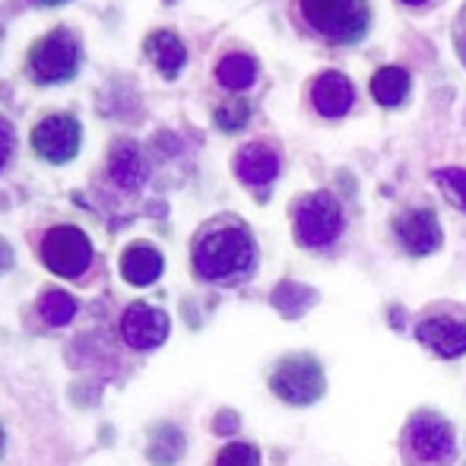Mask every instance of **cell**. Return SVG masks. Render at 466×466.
I'll use <instances>...</instances> for the list:
<instances>
[{
	"label": "cell",
	"mask_w": 466,
	"mask_h": 466,
	"mask_svg": "<svg viewBox=\"0 0 466 466\" xmlns=\"http://www.w3.org/2000/svg\"><path fill=\"white\" fill-rule=\"evenodd\" d=\"M435 185L444 190V197H448L454 207H461L466 213V172L463 168H438Z\"/></svg>",
	"instance_id": "obj_20"
},
{
	"label": "cell",
	"mask_w": 466,
	"mask_h": 466,
	"mask_svg": "<svg viewBox=\"0 0 466 466\" xmlns=\"http://www.w3.org/2000/svg\"><path fill=\"white\" fill-rule=\"evenodd\" d=\"M301 19L330 42H356L369 29L365 0H299Z\"/></svg>",
	"instance_id": "obj_2"
},
{
	"label": "cell",
	"mask_w": 466,
	"mask_h": 466,
	"mask_svg": "<svg viewBox=\"0 0 466 466\" xmlns=\"http://www.w3.org/2000/svg\"><path fill=\"white\" fill-rule=\"evenodd\" d=\"M258 248L241 222H209L194 238V270L207 282H235L254 270Z\"/></svg>",
	"instance_id": "obj_1"
},
{
	"label": "cell",
	"mask_w": 466,
	"mask_h": 466,
	"mask_svg": "<svg viewBox=\"0 0 466 466\" xmlns=\"http://www.w3.org/2000/svg\"><path fill=\"white\" fill-rule=\"evenodd\" d=\"M42 260L55 277L76 279L93 267V241L76 226H55L42 238Z\"/></svg>",
	"instance_id": "obj_3"
},
{
	"label": "cell",
	"mask_w": 466,
	"mask_h": 466,
	"mask_svg": "<svg viewBox=\"0 0 466 466\" xmlns=\"http://www.w3.org/2000/svg\"><path fill=\"white\" fill-rule=\"evenodd\" d=\"M406 438H410L412 454H416L422 463H448L457 451L454 429L435 416L416 419V422L410 425V435Z\"/></svg>",
	"instance_id": "obj_9"
},
{
	"label": "cell",
	"mask_w": 466,
	"mask_h": 466,
	"mask_svg": "<svg viewBox=\"0 0 466 466\" xmlns=\"http://www.w3.org/2000/svg\"><path fill=\"white\" fill-rule=\"evenodd\" d=\"M343 232V209L337 197L311 194L295 207V238L305 248H327Z\"/></svg>",
	"instance_id": "obj_4"
},
{
	"label": "cell",
	"mask_w": 466,
	"mask_h": 466,
	"mask_svg": "<svg viewBox=\"0 0 466 466\" xmlns=\"http://www.w3.org/2000/svg\"><path fill=\"white\" fill-rule=\"evenodd\" d=\"M38 314H42L45 324L51 327H64L74 320L76 314V301L74 295H67L64 289H48V292L38 299Z\"/></svg>",
	"instance_id": "obj_19"
},
{
	"label": "cell",
	"mask_w": 466,
	"mask_h": 466,
	"mask_svg": "<svg viewBox=\"0 0 466 466\" xmlns=\"http://www.w3.org/2000/svg\"><path fill=\"white\" fill-rule=\"evenodd\" d=\"M216 121H219V127H226V130L241 127V124L248 121V105L245 102H228V105H222V108L216 111Z\"/></svg>",
	"instance_id": "obj_22"
},
{
	"label": "cell",
	"mask_w": 466,
	"mask_h": 466,
	"mask_svg": "<svg viewBox=\"0 0 466 466\" xmlns=\"http://www.w3.org/2000/svg\"><path fill=\"white\" fill-rule=\"evenodd\" d=\"M80 121L70 115H51L38 121L35 130H32V149L51 166H64V162L74 159L80 153Z\"/></svg>",
	"instance_id": "obj_7"
},
{
	"label": "cell",
	"mask_w": 466,
	"mask_h": 466,
	"mask_svg": "<svg viewBox=\"0 0 466 466\" xmlns=\"http://www.w3.org/2000/svg\"><path fill=\"white\" fill-rule=\"evenodd\" d=\"M108 172H111V181H115V185L134 190L147 181V162H143V153L134 147V143H117V147L111 149Z\"/></svg>",
	"instance_id": "obj_15"
},
{
	"label": "cell",
	"mask_w": 466,
	"mask_h": 466,
	"mask_svg": "<svg viewBox=\"0 0 466 466\" xmlns=\"http://www.w3.org/2000/svg\"><path fill=\"white\" fill-rule=\"evenodd\" d=\"M216 466H260V451L248 441H232L219 451Z\"/></svg>",
	"instance_id": "obj_21"
},
{
	"label": "cell",
	"mask_w": 466,
	"mask_h": 466,
	"mask_svg": "<svg viewBox=\"0 0 466 466\" xmlns=\"http://www.w3.org/2000/svg\"><path fill=\"white\" fill-rule=\"evenodd\" d=\"M13 153V127L0 117V168L6 166V159H10Z\"/></svg>",
	"instance_id": "obj_23"
},
{
	"label": "cell",
	"mask_w": 466,
	"mask_h": 466,
	"mask_svg": "<svg viewBox=\"0 0 466 466\" xmlns=\"http://www.w3.org/2000/svg\"><path fill=\"white\" fill-rule=\"evenodd\" d=\"M393 232L410 254H431L441 248V226L431 209H406L393 222Z\"/></svg>",
	"instance_id": "obj_10"
},
{
	"label": "cell",
	"mask_w": 466,
	"mask_h": 466,
	"mask_svg": "<svg viewBox=\"0 0 466 466\" xmlns=\"http://www.w3.org/2000/svg\"><path fill=\"white\" fill-rule=\"evenodd\" d=\"M406 4H416L419 6V4H425V0H406Z\"/></svg>",
	"instance_id": "obj_25"
},
{
	"label": "cell",
	"mask_w": 466,
	"mask_h": 466,
	"mask_svg": "<svg viewBox=\"0 0 466 466\" xmlns=\"http://www.w3.org/2000/svg\"><path fill=\"white\" fill-rule=\"evenodd\" d=\"M419 343H425L431 352L444 359H457L466 352V324L451 318H429L416 327Z\"/></svg>",
	"instance_id": "obj_11"
},
{
	"label": "cell",
	"mask_w": 466,
	"mask_h": 466,
	"mask_svg": "<svg viewBox=\"0 0 466 466\" xmlns=\"http://www.w3.org/2000/svg\"><path fill=\"white\" fill-rule=\"evenodd\" d=\"M270 387L279 400L292 406H308L314 400H320L324 393V371L320 362L311 356H289L277 365L270 378Z\"/></svg>",
	"instance_id": "obj_6"
},
{
	"label": "cell",
	"mask_w": 466,
	"mask_h": 466,
	"mask_svg": "<svg viewBox=\"0 0 466 466\" xmlns=\"http://www.w3.org/2000/svg\"><path fill=\"white\" fill-rule=\"evenodd\" d=\"M80 67V45L67 29H55L38 38L29 51V70L38 83H64Z\"/></svg>",
	"instance_id": "obj_5"
},
{
	"label": "cell",
	"mask_w": 466,
	"mask_h": 466,
	"mask_svg": "<svg viewBox=\"0 0 466 466\" xmlns=\"http://www.w3.org/2000/svg\"><path fill=\"white\" fill-rule=\"evenodd\" d=\"M147 55L153 57V64L166 76H175L187 61L185 45H181V38L172 35V32H153V35L147 38Z\"/></svg>",
	"instance_id": "obj_16"
},
{
	"label": "cell",
	"mask_w": 466,
	"mask_h": 466,
	"mask_svg": "<svg viewBox=\"0 0 466 466\" xmlns=\"http://www.w3.org/2000/svg\"><path fill=\"white\" fill-rule=\"evenodd\" d=\"M168 314L147 301H134L121 314V337L130 350H156L168 339Z\"/></svg>",
	"instance_id": "obj_8"
},
{
	"label": "cell",
	"mask_w": 466,
	"mask_h": 466,
	"mask_svg": "<svg viewBox=\"0 0 466 466\" xmlns=\"http://www.w3.org/2000/svg\"><path fill=\"white\" fill-rule=\"evenodd\" d=\"M235 175L245 185H270L279 175V156L264 143H251V147H245L235 156Z\"/></svg>",
	"instance_id": "obj_13"
},
{
	"label": "cell",
	"mask_w": 466,
	"mask_h": 466,
	"mask_svg": "<svg viewBox=\"0 0 466 466\" xmlns=\"http://www.w3.org/2000/svg\"><path fill=\"white\" fill-rule=\"evenodd\" d=\"M216 80L226 89H232V93H241V89H248L258 80V64L248 55H226L219 61V67H216Z\"/></svg>",
	"instance_id": "obj_17"
},
{
	"label": "cell",
	"mask_w": 466,
	"mask_h": 466,
	"mask_svg": "<svg viewBox=\"0 0 466 466\" xmlns=\"http://www.w3.org/2000/svg\"><path fill=\"white\" fill-rule=\"evenodd\" d=\"M410 93V74L403 67H384L371 76V96L380 105H400Z\"/></svg>",
	"instance_id": "obj_18"
},
{
	"label": "cell",
	"mask_w": 466,
	"mask_h": 466,
	"mask_svg": "<svg viewBox=\"0 0 466 466\" xmlns=\"http://www.w3.org/2000/svg\"><path fill=\"white\" fill-rule=\"evenodd\" d=\"M42 4H64V0H42Z\"/></svg>",
	"instance_id": "obj_24"
},
{
	"label": "cell",
	"mask_w": 466,
	"mask_h": 466,
	"mask_svg": "<svg viewBox=\"0 0 466 466\" xmlns=\"http://www.w3.org/2000/svg\"><path fill=\"white\" fill-rule=\"evenodd\" d=\"M162 267H166V260L153 245H130L121 254V277L130 286H153L162 277Z\"/></svg>",
	"instance_id": "obj_14"
},
{
	"label": "cell",
	"mask_w": 466,
	"mask_h": 466,
	"mask_svg": "<svg viewBox=\"0 0 466 466\" xmlns=\"http://www.w3.org/2000/svg\"><path fill=\"white\" fill-rule=\"evenodd\" d=\"M352 83L346 80L343 74L337 70H327L314 80V89H311V102L314 108L320 111L324 117H339L352 108Z\"/></svg>",
	"instance_id": "obj_12"
}]
</instances>
